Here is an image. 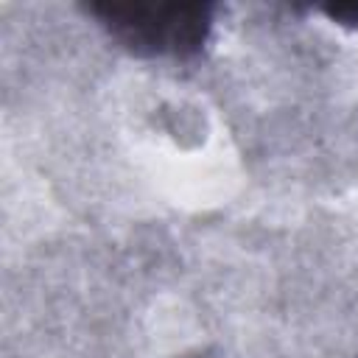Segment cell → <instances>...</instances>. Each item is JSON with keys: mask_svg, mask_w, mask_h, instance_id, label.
<instances>
[{"mask_svg": "<svg viewBox=\"0 0 358 358\" xmlns=\"http://www.w3.org/2000/svg\"><path fill=\"white\" fill-rule=\"evenodd\" d=\"M101 28L134 56H196L213 31L210 3H90Z\"/></svg>", "mask_w": 358, "mask_h": 358, "instance_id": "1", "label": "cell"}, {"mask_svg": "<svg viewBox=\"0 0 358 358\" xmlns=\"http://www.w3.org/2000/svg\"><path fill=\"white\" fill-rule=\"evenodd\" d=\"M333 20L347 22V25H358V6H336V8H324Z\"/></svg>", "mask_w": 358, "mask_h": 358, "instance_id": "2", "label": "cell"}]
</instances>
